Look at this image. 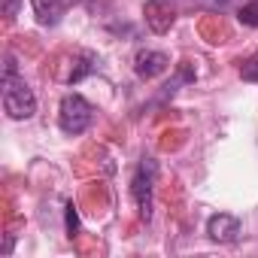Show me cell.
<instances>
[{
	"label": "cell",
	"mask_w": 258,
	"mask_h": 258,
	"mask_svg": "<svg viewBox=\"0 0 258 258\" xmlns=\"http://www.w3.org/2000/svg\"><path fill=\"white\" fill-rule=\"evenodd\" d=\"M207 234L216 243H237V237H240V219L231 216V213H216L207 222Z\"/></svg>",
	"instance_id": "obj_6"
},
{
	"label": "cell",
	"mask_w": 258,
	"mask_h": 258,
	"mask_svg": "<svg viewBox=\"0 0 258 258\" xmlns=\"http://www.w3.org/2000/svg\"><path fill=\"white\" fill-rule=\"evenodd\" d=\"M155 173H158V164H155L152 158H143V161H140V167H137V173H134V179H131V198H134V204H137V210H140V216H143V219H149V216H152V188H155Z\"/></svg>",
	"instance_id": "obj_3"
},
{
	"label": "cell",
	"mask_w": 258,
	"mask_h": 258,
	"mask_svg": "<svg viewBox=\"0 0 258 258\" xmlns=\"http://www.w3.org/2000/svg\"><path fill=\"white\" fill-rule=\"evenodd\" d=\"M143 16L152 34H167L176 22V0H146Z\"/></svg>",
	"instance_id": "obj_4"
},
{
	"label": "cell",
	"mask_w": 258,
	"mask_h": 258,
	"mask_svg": "<svg viewBox=\"0 0 258 258\" xmlns=\"http://www.w3.org/2000/svg\"><path fill=\"white\" fill-rule=\"evenodd\" d=\"M76 225H79V222H76V207L67 204V231H70V237L76 234Z\"/></svg>",
	"instance_id": "obj_10"
},
{
	"label": "cell",
	"mask_w": 258,
	"mask_h": 258,
	"mask_svg": "<svg viewBox=\"0 0 258 258\" xmlns=\"http://www.w3.org/2000/svg\"><path fill=\"white\" fill-rule=\"evenodd\" d=\"M31 7L43 28H55L64 19V0H31Z\"/></svg>",
	"instance_id": "obj_7"
},
{
	"label": "cell",
	"mask_w": 258,
	"mask_h": 258,
	"mask_svg": "<svg viewBox=\"0 0 258 258\" xmlns=\"http://www.w3.org/2000/svg\"><path fill=\"white\" fill-rule=\"evenodd\" d=\"M0 88H4V109H7L10 118H16V121L34 118V112H37V97H34L31 85L25 82V76H19V67H16V58H13V55H7L4 82H0Z\"/></svg>",
	"instance_id": "obj_1"
},
{
	"label": "cell",
	"mask_w": 258,
	"mask_h": 258,
	"mask_svg": "<svg viewBox=\"0 0 258 258\" xmlns=\"http://www.w3.org/2000/svg\"><path fill=\"white\" fill-rule=\"evenodd\" d=\"M94 121V109L91 103L82 97V94H67L58 106V124H61V131L70 134V137H79L85 134L88 127Z\"/></svg>",
	"instance_id": "obj_2"
},
{
	"label": "cell",
	"mask_w": 258,
	"mask_h": 258,
	"mask_svg": "<svg viewBox=\"0 0 258 258\" xmlns=\"http://www.w3.org/2000/svg\"><path fill=\"white\" fill-rule=\"evenodd\" d=\"M237 22H240V25H246V28H258V0H252V4L240 7Z\"/></svg>",
	"instance_id": "obj_8"
},
{
	"label": "cell",
	"mask_w": 258,
	"mask_h": 258,
	"mask_svg": "<svg viewBox=\"0 0 258 258\" xmlns=\"http://www.w3.org/2000/svg\"><path fill=\"white\" fill-rule=\"evenodd\" d=\"M170 67V58L164 55V52H155V49H143V52H137V58H134V73L140 76V79H155V76H161L164 70Z\"/></svg>",
	"instance_id": "obj_5"
},
{
	"label": "cell",
	"mask_w": 258,
	"mask_h": 258,
	"mask_svg": "<svg viewBox=\"0 0 258 258\" xmlns=\"http://www.w3.org/2000/svg\"><path fill=\"white\" fill-rule=\"evenodd\" d=\"M240 76H243L246 82H258V55H252V58H246V61L240 64Z\"/></svg>",
	"instance_id": "obj_9"
},
{
	"label": "cell",
	"mask_w": 258,
	"mask_h": 258,
	"mask_svg": "<svg viewBox=\"0 0 258 258\" xmlns=\"http://www.w3.org/2000/svg\"><path fill=\"white\" fill-rule=\"evenodd\" d=\"M19 7H22V0H4V13H7V19H16V16H19Z\"/></svg>",
	"instance_id": "obj_11"
}]
</instances>
